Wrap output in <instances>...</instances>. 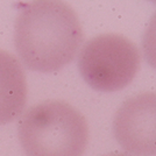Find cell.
Wrapping results in <instances>:
<instances>
[{
  "instance_id": "2",
  "label": "cell",
  "mask_w": 156,
  "mask_h": 156,
  "mask_svg": "<svg viewBox=\"0 0 156 156\" xmlns=\"http://www.w3.org/2000/svg\"><path fill=\"white\" fill-rule=\"evenodd\" d=\"M18 133L27 156H82L89 142L86 119L63 100L32 106L20 118Z\"/></svg>"
},
{
  "instance_id": "4",
  "label": "cell",
  "mask_w": 156,
  "mask_h": 156,
  "mask_svg": "<svg viewBox=\"0 0 156 156\" xmlns=\"http://www.w3.org/2000/svg\"><path fill=\"white\" fill-rule=\"evenodd\" d=\"M113 135L134 156H156V92L125 100L113 118Z\"/></svg>"
},
{
  "instance_id": "6",
  "label": "cell",
  "mask_w": 156,
  "mask_h": 156,
  "mask_svg": "<svg viewBox=\"0 0 156 156\" xmlns=\"http://www.w3.org/2000/svg\"><path fill=\"white\" fill-rule=\"evenodd\" d=\"M142 51L146 62L156 70V12L151 15L143 33Z\"/></svg>"
},
{
  "instance_id": "1",
  "label": "cell",
  "mask_w": 156,
  "mask_h": 156,
  "mask_svg": "<svg viewBox=\"0 0 156 156\" xmlns=\"http://www.w3.org/2000/svg\"><path fill=\"white\" fill-rule=\"evenodd\" d=\"M84 41L77 14L56 0L34 1L21 8L14 44L27 69L55 72L69 64Z\"/></svg>"
},
{
  "instance_id": "5",
  "label": "cell",
  "mask_w": 156,
  "mask_h": 156,
  "mask_svg": "<svg viewBox=\"0 0 156 156\" xmlns=\"http://www.w3.org/2000/svg\"><path fill=\"white\" fill-rule=\"evenodd\" d=\"M27 99L23 69L12 54L0 50V125L21 115Z\"/></svg>"
},
{
  "instance_id": "7",
  "label": "cell",
  "mask_w": 156,
  "mask_h": 156,
  "mask_svg": "<svg viewBox=\"0 0 156 156\" xmlns=\"http://www.w3.org/2000/svg\"><path fill=\"white\" fill-rule=\"evenodd\" d=\"M104 156H134V155H130V154H127V153H112V154L104 155Z\"/></svg>"
},
{
  "instance_id": "3",
  "label": "cell",
  "mask_w": 156,
  "mask_h": 156,
  "mask_svg": "<svg viewBox=\"0 0 156 156\" xmlns=\"http://www.w3.org/2000/svg\"><path fill=\"white\" fill-rule=\"evenodd\" d=\"M140 63L139 49L129 39L120 34H100L83 46L77 65L93 90L115 92L132 83Z\"/></svg>"
}]
</instances>
